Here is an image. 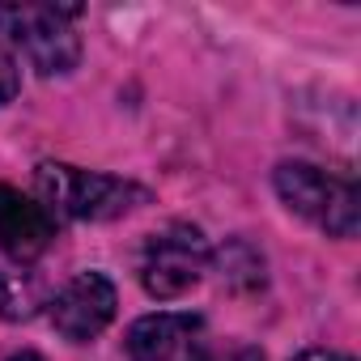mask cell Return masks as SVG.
<instances>
[{"mask_svg":"<svg viewBox=\"0 0 361 361\" xmlns=\"http://www.w3.org/2000/svg\"><path fill=\"white\" fill-rule=\"evenodd\" d=\"M293 361H348V357H340V353H331V348H306V353L293 357Z\"/></svg>","mask_w":361,"mask_h":361,"instance_id":"11","label":"cell"},{"mask_svg":"<svg viewBox=\"0 0 361 361\" xmlns=\"http://www.w3.org/2000/svg\"><path fill=\"white\" fill-rule=\"evenodd\" d=\"M39 310V289L22 272H0V314L5 319H30Z\"/></svg>","mask_w":361,"mask_h":361,"instance_id":"9","label":"cell"},{"mask_svg":"<svg viewBox=\"0 0 361 361\" xmlns=\"http://www.w3.org/2000/svg\"><path fill=\"white\" fill-rule=\"evenodd\" d=\"M272 183L289 213L306 217L310 226L327 230L331 238L357 234V183L348 174H331L310 161H281Z\"/></svg>","mask_w":361,"mask_h":361,"instance_id":"2","label":"cell"},{"mask_svg":"<svg viewBox=\"0 0 361 361\" xmlns=\"http://www.w3.org/2000/svg\"><path fill=\"white\" fill-rule=\"evenodd\" d=\"M9 361H43V357H39V353H13Z\"/></svg>","mask_w":361,"mask_h":361,"instance_id":"13","label":"cell"},{"mask_svg":"<svg viewBox=\"0 0 361 361\" xmlns=\"http://www.w3.org/2000/svg\"><path fill=\"white\" fill-rule=\"evenodd\" d=\"M128 361H209V327L200 314H145L128 327Z\"/></svg>","mask_w":361,"mask_h":361,"instance_id":"5","label":"cell"},{"mask_svg":"<svg viewBox=\"0 0 361 361\" xmlns=\"http://www.w3.org/2000/svg\"><path fill=\"white\" fill-rule=\"evenodd\" d=\"M217 268H221V281L238 293H251L264 285V255L243 238H234L217 251Z\"/></svg>","mask_w":361,"mask_h":361,"instance_id":"8","label":"cell"},{"mask_svg":"<svg viewBox=\"0 0 361 361\" xmlns=\"http://www.w3.org/2000/svg\"><path fill=\"white\" fill-rule=\"evenodd\" d=\"M77 18L81 5H0V35H9L43 77H60L81 60Z\"/></svg>","mask_w":361,"mask_h":361,"instance_id":"3","label":"cell"},{"mask_svg":"<svg viewBox=\"0 0 361 361\" xmlns=\"http://www.w3.org/2000/svg\"><path fill=\"white\" fill-rule=\"evenodd\" d=\"M51 243H56V217L39 200H30L18 188L0 183V247H5L13 259L30 264Z\"/></svg>","mask_w":361,"mask_h":361,"instance_id":"7","label":"cell"},{"mask_svg":"<svg viewBox=\"0 0 361 361\" xmlns=\"http://www.w3.org/2000/svg\"><path fill=\"white\" fill-rule=\"evenodd\" d=\"M209 264H213V251L204 234L188 221H170L157 234H149L140 247V285L149 298L170 302V298H183L192 285H200Z\"/></svg>","mask_w":361,"mask_h":361,"instance_id":"4","label":"cell"},{"mask_svg":"<svg viewBox=\"0 0 361 361\" xmlns=\"http://www.w3.org/2000/svg\"><path fill=\"white\" fill-rule=\"evenodd\" d=\"M18 90H22V68H18V60H13L5 47H0V106L13 102Z\"/></svg>","mask_w":361,"mask_h":361,"instance_id":"10","label":"cell"},{"mask_svg":"<svg viewBox=\"0 0 361 361\" xmlns=\"http://www.w3.org/2000/svg\"><path fill=\"white\" fill-rule=\"evenodd\" d=\"M35 188L39 204L51 217H73V221H115L149 200V192L128 183V178L81 170L68 161H43L35 170Z\"/></svg>","mask_w":361,"mask_h":361,"instance_id":"1","label":"cell"},{"mask_svg":"<svg viewBox=\"0 0 361 361\" xmlns=\"http://www.w3.org/2000/svg\"><path fill=\"white\" fill-rule=\"evenodd\" d=\"M115 306H119L115 285H111L102 272H77V276L51 298L47 314H51V327H56L64 340L85 344V340H94L98 331H106V323L115 319Z\"/></svg>","mask_w":361,"mask_h":361,"instance_id":"6","label":"cell"},{"mask_svg":"<svg viewBox=\"0 0 361 361\" xmlns=\"http://www.w3.org/2000/svg\"><path fill=\"white\" fill-rule=\"evenodd\" d=\"M226 361H264V353H259V348H251V344H238Z\"/></svg>","mask_w":361,"mask_h":361,"instance_id":"12","label":"cell"}]
</instances>
